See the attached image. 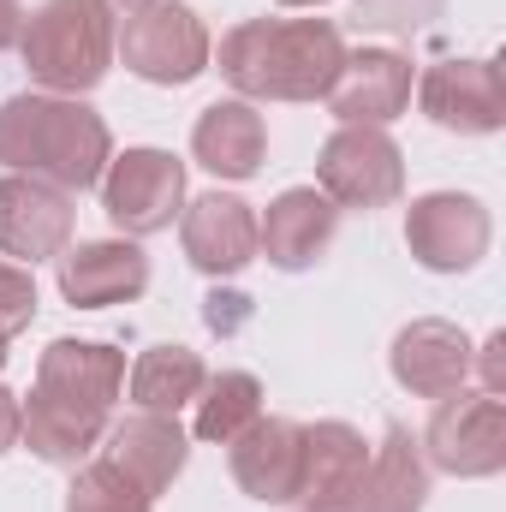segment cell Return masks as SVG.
Returning <instances> with one entry per match:
<instances>
[{
    "mask_svg": "<svg viewBox=\"0 0 506 512\" xmlns=\"http://www.w3.org/2000/svg\"><path fill=\"white\" fill-rule=\"evenodd\" d=\"M114 6L108 0H42L24 30H18V48H24V66L42 90L54 96H84L108 78L114 66Z\"/></svg>",
    "mask_w": 506,
    "mask_h": 512,
    "instance_id": "obj_4",
    "label": "cell"
},
{
    "mask_svg": "<svg viewBox=\"0 0 506 512\" xmlns=\"http://www.w3.org/2000/svg\"><path fill=\"white\" fill-rule=\"evenodd\" d=\"M203 322H209L215 334H239V328L251 322V298H245V292H209V298H203Z\"/></svg>",
    "mask_w": 506,
    "mask_h": 512,
    "instance_id": "obj_27",
    "label": "cell"
},
{
    "mask_svg": "<svg viewBox=\"0 0 506 512\" xmlns=\"http://www.w3.org/2000/svg\"><path fill=\"white\" fill-rule=\"evenodd\" d=\"M0 161L60 191H90L114 161V137L78 96H12L0 102Z\"/></svg>",
    "mask_w": 506,
    "mask_h": 512,
    "instance_id": "obj_3",
    "label": "cell"
},
{
    "mask_svg": "<svg viewBox=\"0 0 506 512\" xmlns=\"http://www.w3.org/2000/svg\"><path fill=\"white\" fill-rule=\"evenodd\" d=\"M370 465V441L352 423H310L304 429V465H298V501L304 512H346Z\"/></svg>",
    "mask_w": 506,
    "mask_h": 512,
    "instance_id": "obj_14",
    "label": "cell"
},
{
    "mask_svg": "<svg viewBox=\"0 0 506 512\" xmlns=\"http://www.w3.org/2000/svg\"><path fill=\"white\" fill-rule=\"evenodd\" d=\"M280 6H322V0H280Z\"/></svg>",
    "mask_w": 506,
    "mask_h": 512,
    "instance_id": "obj_32",
    "label": "cell"
},
{
    "mask_svg": "<svg viewBox=\"0 0 506 512\" xmlns=\"http://www.w3.org/2000/svg\"><path fill=\"white\" fill-rule=\"evenodd\" d=\"M179 239H185L191 268L221 280V274H239L256 256V215H251V203L209 191L191 209H179Z\"/></svg>",
    "mask_w": 506,
    "mask_h": 512,
    "instance_id": "obj_17",
    "label": "cell"
},
{
    "mask_svg": "<svg viewBox=\"0 0 506 512\" xmlns=\"http://www.w3.org/2000/svg\"><path fill=\"white\" fill-rule=\"evenodd\" d=\"M18 423H24V411H18V399H12V393L0 387V453H6L12 441H18Z\"/></svg>",
    "mask_w": 506,
    "mask_h": 512,
    "instance_id": "obj_29",
    "label": "cell"
},
{
    "mask_svg": "<svg viewBox=\"0 0 506 512\" xmlns=\"http://www.w3.org/2000/svg\"><path fill=\"white\" fill-rule=\"evenodd\" d=\"M447 0H358V18L370 30H393V36H417L441 18Z\"/></svg>",
    "mask_w": 506,
    "mask_h": 512,
    "instance_id": "obj_25",
    "label": "cell"
},
{
    "mask_svg": "<svg viewBox=\"0 0 506 512\" xmlns=\"http://www.w3.org/2000/svg\"><path fill=\"white\" fill-rule=\"evenodd\" d=\"M322 102L334 108L340 126H387V120H399L405 102H411V66H405L393 48L346 54L340 78L328 84Z\"/></svg>",
    "mask_w": 506,
    "mask_h": 512,
    "instance_id": "obj_13",
    "label": "cell"
},
{
    "mask_svg": "<svg viewBox=\"0 0 506 512\" xmlns=\"http://www.w3.org/2000/svg\"><path fill=\"white\" fill-rule=\"evenodd\" d=\"M423 501H429V465H423L411 429L393 423L381 435V447L370 453L364 483H358L346 512H423Z\"/></svg>",
    "mask_w": 506,
    "mask_h": 512,
    "instance_id": "obj_20",
    "label": "cell"
},
{
    "mask_svg": "<svg viewBox=\"0 0 506 512\" xmlns=\"http://www.w3.org/2000/svg\"><path fill=\"white\" fill-rule=\"evenodd\" d=\"M506 334H489V340H483V358H471V364H483V393H495V399H501L506 393Z\"/></svg>",
    "mask_w": 506,
    "mask_h": 512,
    "instance_id": "obj_28",
    "label": "cell"
},
{
    "mask_svg": "<svg viewBox=\"0 0 506 512\" xmlns=\"http://www.w3.org/2000/svg\"><path fill=\"white\" fill-rule=\"evenodd\" d=\"M429 465L447 477H495L506 465V405L495 393H447L423 429Z\"/></svg>",
    "mask_w": 506,
    "mask_h": 512,
    "instance_id": "obj_7",
    "label": "cell"
},
{
    "mask_svg": "<svg viewBox=\"0 0 506 512\" xmlns=\"http://www.w3.org/2000/svg\"><path fill=\"white\" fill-rule=\"evenodd\" d=\"M334 227H340V209L316 191V185H292L268 203V215L256 221V251L268 256L274 268L298 274L310 268L316 256L334 245Z\"/></svg>",
    "mask_w": 506,
    "mask_h": 512,
    "instance_id": "obj_15",
    "label": "cell"
},
{
    "mask_svg": "<svg viewBox=\"0 0 506 512\" xmlns=\"http://www.w3.org/2000/svg\"><path fill=\"white\" fill-rule=\"evenodd\" d=\"M108 6H126V18H131V12H143V6H155V0H108Z\"/></svg>",
    "mask_w": 506,
    "mask_h": 512,
    "instance_id": "obj_31",
    "label": "cell"
},
{
    "mask_svg": "<svg viewBox=\"0 0 506 512\" xmlns=\"http://www.w3.org/2000/svg\"><path fill=\"white\" fill-rule=\"evenodd\" d=\"M30 316H36V280H30V268L0 262V334H6V340L24 334Z\"/></svg>",
    "mask_w": 506,
    "mask_h": 512,
    "instance_id": "obj_26",
    "label": "cell"
},
{
    "mask_svg": "<svg viewBox=\"0 0 506 512\" xmlns=\"http://www.w3.org/2000/svg\"><path fill=\"white\" fill-rule=\"evenodd\" d=\"M126 387V358L114 346H96V340H54L42 352V370H36V393L18 423V441L48 459V465H78L102 447L108 435V417H114V399Z\"/></svg>",
    "mask_w": 506,
    "mask_h": 512,
    "instance_id": "obj_1",
    "label": "cell"
},
{
    "mask_svg": "<svg viewBox=\"0 0 506 512\" xmlns=\"http://www.w3.org/2000/svg\"><path fill=\"white\" fill-rule=\"evenodd\" d=\"M185 429L179 417H155V411H131L126 423H114L102 435V459H114L143 495H161L179 471H185Z\"/></svg>",
    "mask_w": 506,
    "mask_h": 512,
    "instance_id": "obj_19",
    "label": "cell"
},
{
    "mask_svg": "<svg viewBox=\"0 0 506 512\" xmlns=\"http://www.w3.org/2000/svg\"><path fill=\"white\" fill-rule=\"evenodd\" d=\"M72 239V191L36 179V173H6L0 179V256L18 268H36L66 251Z\"/></svg>",
    "mask_w": 506,
    "mask_h": 512,
    "instance_id": "obj_10",
    "label": "cell"
},
{
    "mask_svg": "<svg viewBox=\"0 0 506 512\" xmlns=\"http://www.w3.org/2000/svg\"><path fill=\"white\" fill-rule=\"evenodd\" d=\"M471 358L477 352H471L465 328L423 316V322L399 328V340H393V382L411 387L417 399H447L471 382Z\"/></svg>",
    "mask_w": 506,
    "mask_h": 512,
    "instance_id": "obj_12",
    "label": "cell"
},
{
    "mask_svg": "<svg viewBox=\"0 0 506 512\" xmlns=\"http://www.w3.org/2000/svg\"><path fill=\"white\" fill-rule=\"evenodd\" d=\"M203 358L191 346H149L137 364H131V405L137 411H155V417H179V405L197 399L203 387Z\"/></svg>",
    "mask_w": 506,
    "mask_h": 512,
    "instance_id": "obj_22",
    "label": "cell"
},
{
    "mask_svg": "<svg viewBox=\"0 0 506 512\" xmlns=\"http://www.w3.org/2000/svg\"><path fill=\"white\" fill-rule=\"evenodd\" d=\"M149 286V256L131 239H96L60 256V292L78 310H108V304H131Z\"/></svg>",
    "mask_w": 506,
    "mask_h": 512,
    "instance_id": "obj_18",
    "label": "cell"
},
{
    "mask_svg": "<svg viewBox=\"0 0 506 512\" xmlns=\"http://www.w3.org/2000/svg\"><path fill=\"white\" fill-rule=\"evenodd\" d=\"M262 417V382L245 370H221V376H203L197 387V441H239Z\"/></svg>",
    "mask_w": 506,
    "mask_h": 512,
    "instance_id": "obj_23",
    "label": "cell"
},
{
    "mask_svg": "<svg viewBox=\"0 0 506 512\" xmlns=\"http://www.w3.org/2000/svg\"><path fill=\"white\" fill-rule=\"evenodd\" d=\"M489 239H495L489 209L477 197H465V191H429L405 215V245H411V256L423 268H435V274L477 268L483 251H489Z\"/></svg>",
    "mask_w": 506,
    "mask_h": 512,
    "instance_id": "obj_9",
    "label": "cell"
},
{
    "mask_svg": "<svg viewBox=\"0 0 506 512\" xmlns=\"http://www.w3.org/2000/svg\"><path fill=\"white\" fill-rule=\"evenodd\" d=\"M114 54H126V66L149 84H191L209 66V30L191 6L155 0L126 18V30L114 36Z\"/></svg>",
    "mask_w": 506,
    "mask_h": 512,
    "instance_id": "obj_8",
    "label": "cell"
},
{
    "mask_svg": "<svg viewBox=\"0 0 506 512\" xmlns=\"http://www.w3.org/2000/svg\"><path fill=\"white\" fill-rule=\"evenodd\" d=\"M262 149H268V126L251 102H215L191 131V155L221 179H251L262 167Z\"/></svg>",
    "mask_w": 506,
    "mask_h": 512,
    "instance_id": "obj_21",
    "label": "cell"
},
{
    "mask_svg": "<svg viewBox=\"0 0 506 512\" xmlns=\"http://www.w3.org/2000/svg\"><path fill=\"white\" fill-rule=\"evenodd\" d=\"M18 30H24L18 0H0V48H12V42H18Z\"/></svg>",
    "mask_w": 506,
    "mask_h": 512,
    "instance_id": "obj_30",
    "label": "cell"
},
{
    "mask_svg": "<svg viewBox=\"0 0 506 512\" xmlns=\"http://www.w3.org/2000/svg\"><path fill=\"white\" fill-rule=\"evenodd\" d=\"M346 66L328 18H251L221 36V78L245 102H316Z\"/></svg>",
    "mask_w": 506,
    "mask_h": 512,
    "instance_id": "obj_2",
    "label": "cell"
},
{
    "mask_svg": "<svg viewBox=\"0 0 506 512\" xmlns=\"http://www.w3.org/2000/svg\"><path fill=\"white\" fill-rule=\"evenodd\" d=\"M233 447V477L251 501H298V465H304V423L286 417H256Z\"/></svg>",
    "mask_w": 506,
    "mask_h": 512,
    "instance_id": "obj_16",
    "label": "cell"
},
{
    "mask_svg": "<svg viewBox=\"0 0 506 512\" xmlns=\"http://www.w3.org/2000/svg\"><path fill=\"white\" fill-rule=\"evenodd\" d=\"M0 364H6V334H0Z\"/></svg>",
    "mask_w": 506,
    "mask_h": 512,
    "instance_id": "obj_33",
    "label": "cell"
},
{
    "mask_svg": "<svg viewBox=\"0 0 506 512\" xmlns=\"http://www.w3.org/2000/svg\"><path fill=\"white\" fill-rule=\"evenodd\" d=\"M155 495H143L114 459H90L78 477H72V495H66V512H149Z\"/></svg>",
    "mask_w": 506,
    "mask_h": 512,
    "instance_id": "obj_24",
    "label": "cell"
},
{
    "mask_svg": "<svg viewBox=\"0 0 506 512\" xmlns=\"http://www.w3.org/2000/svg\"><path fill=\"white\" fill-rule=\"evenodd\" d=\"M417 102L435 126L459 131V137H483V131L506 126V90L495 60H435L417 84Z\"/></svg>",
    "mask_w": 506,
    "mask_h": 512,
    "instance_id": "obj_11",
    "label": "cell"
},
{
    "mask_svg": "<svg viewBox=\"0 0 506 512\" xmlns=\"http://www.w3.org/2000/svg\"><path fill=\"white\" fill-rule=\"evenodd\" d=\"M316 179L334 209H387L405 197V155L381 126H340L322 143Z\"/></svg>",
    "mask_w": 506,
    "mask_h": 512,
    "instance_id": "obj_5",
    "label": "cell"
},
{
    "mask_svg": "<svg viewBox=\"0 0 506 512\" xmlns=\"http://www.w3.org/2000/svg\"><path fill=\"white\" fill-rule=\"evenodd\" d=\"M179 203H185V161H173L167 149H126L102 167V209L131 239L167 233L179 221Z\"/></svg>",
    "mask_w": 506,
    "mask_h": 512,
    "instance_id": "obj_6",
    "label": "cell"
}]
</instances>
